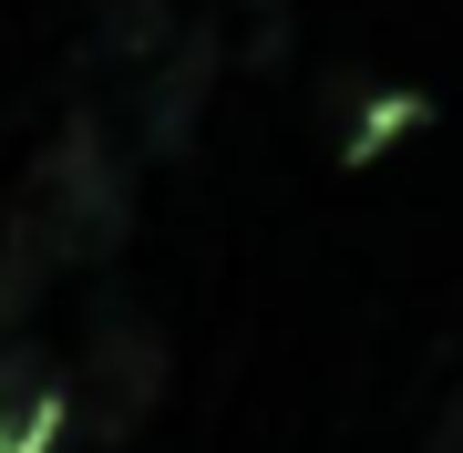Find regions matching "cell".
<instances>
[{"label":"cell","mask_w":463,"mask_h":453,"mask_svg":"<svg viewBox=\"0 0 463 453\" xmlns=\"http://www.w3.org/2000/svg\"><path fill=\"white\" fill-rule=\"evenodd\" d=\"M32 217L62 237V258H103V248H124V217H134V185H124V155L93 135V124H72L62 145L32 165Z\"/></svg>","instance_id":"6da1fadb"},{"label":"cell","mask_w":463,"mask_h":453,"mask_svg":"<svg viewBox=\"0 0 463 453\" xmlns=\"http://www.w3.org/2000/svg\"><path fill=\"white\" fill-rule=\"evenodd\" d=\"M165 382H175L165 330H155L145 309H103V319H93V340H83V371H72L93 443H134V433L155 422V402H165Z\"/></svg>","instance_id":"7a4b0ae2"},{"label":"cell","mask_w":463,"mask_h":453,"mask_svg":"<svg viewBox=\"0 0 463 453\" xmlns=\"http://www.w3.org/2000/svg\"><path fill=\"white\" fill-rule=\"evenodd\" d=\"M206 93H216V32H185V42L155 52V83H145V155H185Z\"/></svg>","instance_id":"3957f363"},{"label":"cell","mask_w":463,"mask_h":453,"mask_svg":"<svg viewBox=\"0 0 463 453\" xmlns=\"http://www.w3.org/2000/svg\"><path fill=\"white\" fill-rule=\"evenodd\" d=\"M62 269H72V258H62V237H52L32 206H21L11 237H0V330H21V319H32V299H42Z\"/></svg>","instance_id":"277c9868"},{"label":"cell","mask_w":463,"mask_h":453,"mask_svg":"<svg viewBox=\"0 0 463 453\" xmlns=\"http://www.w3.org/2000/svg\"><path fill=\"white\" fill-rule=\"evenodd\" d=\"M412 124H432V93H412V83H381V93L361 103V124L340 135V155H350V165H371V155H392L402 135H412Z\"/></svg>","instance_id":"5b68a950"},{"label":"cell","mask_w":463,"mask_h":453,"mask_svg":"<svg viewBox=\"0 0 463 453\" xmlns=\"http://www.w3.org/2000/svg\"><path fill=\"white\" fill-rule=\"evenodd\" d=\"M422 453H463V371H453V392H443L432 422H422Z\"/></svg>","instance_id":"8992f818"}]
</instances>
